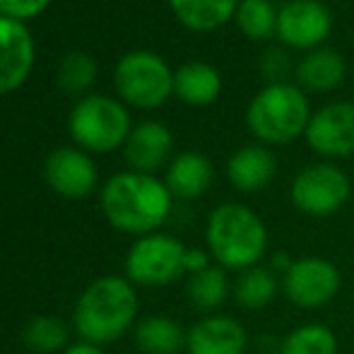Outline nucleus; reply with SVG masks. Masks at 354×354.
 Wrapping results in <instances>:
<instances>
[{"instance_id":"obj_26","label":"nucleus","mask_w":354,"mask_h":354,"mask_svg":"<svg viewBox=\"0 0 354 354\" xmlns=\"http://www.w3.org/2000/svg\"><path fill=\"white\" fill-rule=\"evenodd\" d=\"M22 337L27 350L37 354H51L68 345V328L56 316H37L27 323Z\"/></svg>"},{"instance_id":"obj_10","label":"nucleus","mask_w":354,"mask_h":354,"mask_svg":"<svg viewBox=\"0 0 354 354\" xmlns=\"http://www.w3.org/2000/svg\"><path fill=\"white\" fill-rule=\"evenodd\" d=\"M333 27L330 10L318 0H292L277 10V37L287 46L313 48L326 41Z\"/></svg>"},{"instance_id":"obj_14","label":"nucleus","mask_w":354,"mask_h":354,"mask_svg":"<svg viewBox=\"0 0 354 354\" xmlns=\"http://www.w3.org/2000/svg\"><path fill=\"white\" fill-rule=\"evenodd\" d=\"M248 333L232 316L210 313L201 318L186 335L188 354H246Z\"/></svg>"},{"instance_id":"obj_5","label":"nucleus","mask_w":354,"mask_h":354,"mask_svg":"<svg viewBox=\"0 0 354 354\" xmlns=\"http://www.w3.org/2000/svg\"><path fill=\"white\" fill-rule=\"evenodd\" d=\"M71 133L82 147L92 152H109L126 145L131 136V118L118 102L92 94L73 109Z\"/></svg>"},{"instance_id":"obj_13","label":"nucleus","mask_w":354,"mask_h":354,"mask_svg":"<svg viewBox=\"0 0 354 354\" xmlns=\"http://www.w3.org/2000/svg\"><path fill=\"white\" fill-rule=\"evenodd\" d=\"M34 66V41L17 19L0 15V94L15 92Z\"/></svg>"},{"instance_id":"obj_11","label":"nucleus","mask_w":354,"mask_h":354,"mask_svg":"<svg viewBox=\"0 0 354 354\" xmlns=\"http://www.w3.org/2000/svg\"><path fill=\"white\" fill-rule=\"evenodd\" d=\"M306 142L323 157H347L354 152V104L335 102L318 109L306 126Z\"/></svg>"},{"instance_id":"obj_16","label":"nucleus","mask_w":354,"mask_h":354,"mask_svg":"<svg viewBox=\"0 0 354 354\" xmlns=\"http://www.w3.org/2000/svg\"><path fill=\"white\" fill-rule=\"evenodd\" d=\"M174 138L167 126L157 121H145L138 128H133L126 140V162L136 171L152 174L159 167H164L171 152Z\"/></svg>"},{"instance_id":"obj_29","label":"nucleus","mask_w":354,"mask_h":354,"mask_svg":"<svg viewBox=\"0 0 354 354\" xmlns=\"http://www.w3.org/2000/svg\"><path fill=\"white\" fill-rule=\"evenodd\" d=\"M261 71L268 80H270V84H280L284 75L289 73V56L282 51V48H270V51L263 56Z\"/></svg>"},{"instance_id":"obj_28","label":"nucleus","mask_w":354,"mask_h":354,"mask_svg":"<svg viewBox=\"0 0 354 354\" xmlns=\"http://www.w3.org/2000/svg\"><path fill=\"white\" fill-rule=\"evenodd\" d=\"M51 0H0V15L10 19H29V17H37L41 10H46V5Z\"/></svg>"},{"instance_id":"obj_23","label":"nucleus","mask_w":354,"mask_h":354,"mask_svg":"<svg viewBox=\"0 0 354 354\" xmlns=\"http://www.w3.org/2000/svg\"><path fill=\"white\" fill-rule=\"evenodd\" d=\"M186 292L191 304L198 308V311H217L224 301L232 294V284H229L227 270L219 266H210L205 270L196 272V275L188 277Z\"/></svg>"},{"instance_id":"obj_24","label":"nucleus","mask_w":354,"mask_h":354,"mask_svg":"<svg viewBox=\"0 0 354 354\" xmlns=\"http://www.w3.org/2000/svg\"><path fill=\"white\" fill-rule=\"evenodd\" d=\"M277 354H337V337L326 323H304L282 337Z\"/></svg>"},{"instance_id":"obj_2","label":"nucleus","mask_w":354,"mask_h":354,"mask_svg":"<svg viewBox=\"0 0 354 354\" xmlns=\"http://www.w3.org/2000/svg\"><path fill=\"white\" fill-rule=\"evenodd\" d=\"M138 316V294L128 277L106 275L89 284L75 306V330L89 345L123 337Z\"/></svg>"},{"instance_id":"obj_4","label":"nucleus","mask_w":354,"mask_h":354,"mask_svg":"<svg viewBox=\"0 0 354 354\" xmlns=\"http://www.w3.org/2000/svg\"><path fill=\"white\" fill-rule=\"evenodd\" d=\"M311 121L308 102L304 92L294 84H268L253 97L246 109V123L261 142L287 145L301 133Z\"/></svg>"},{"instance_id":"obj_32","label":"nucleus","mask_w":354,"mask_h":354,"mask_svg":"<svg viewBox=\"0 0 354 354\" xmlns=\"http://www.w3.org/2000/svg\"><path fill=\"white\" fill-rule=\"evenodd\" d=\"M63 354H106V352H102L97 345H89V342H80V345L68 347Z\"/></svg>"},{"instance_id":"obj_17","label":"nucleus","mask_w":354,"mask_h":354,"mask_svg":"<svg viewBox=\"0 0 354 354\" xmlns=\"http://www.w3.org/2000/svg\"><path fill=\"white\" fill-rule=\"evenodd\" d=\"M214 178V167L205 154L183 152L169 164L167 169V188L174 198L181 201H193L201 198L210 188Z\"/></svg>"},{"instance_id":"obj_30","label":"nucleus","mask_w":354,"mask_h":354,"mask_svg":"<svg viewBox=\"0 0 354 354\" xmlns=\"http://www.w3.org/2000/svg\"><path fill=\"white\" fill-rule=\"evenodd\" d=\"M210 253L203 251V248H188L186 253V272L188 275H196V272L205 270V268H210Z\"/></svg>"},{"instance_id":"obj_15","label":"nucleus","mask_w":354,"mask_h":354,"mask_svg":"<svg viewBox=\"0 0 354 354\" xmlns=\"http://www.w3.org/2000/svg\"><path fill=\"white\" fill-rule=\"evenodd\" d=\"M277 174V157L263 145H246L239 152H234L227 162V176L236 191L258 193Z\"/></svg>"},{"instance_id":"obj_18","label":"nucleus","mask_w":354,"mask_h":354,"mask_svg":"<svg viewBox=\"0 0 354 354\" xmlns=\"http://www.w3.org/2000/svg\"><path fill=\"white\" fill-rule=\"evenodd\" d=\"M345 77V61L333 48H316L306 53L297 66L299 87L308 92H328L337 87Z\"/></svg>"},{"instance_id":"obj_22","label":"nucleus","mask_w":354,"mask_h":354,"mask_svg":"<svg viewBox=\"0 0 354 354\" xmlns=\"http://www.w3.org/2000/svg\"><path fill=\"white\" fill-rule=\"evenodd\" d=\"M169 5L188 29L212 32L236 12L239 0H169Z\"/></svg>"},{"instance_id":"obj_12","label":"nucleus","mask_w":354,"mask_h":354,"mask_svg":"<svg viewBox=\"0 0 354 354\" xmlns=\"http://www.w3.org/2000/svg\"><path fill=\"white\" fill-rule=\"evenodd\" d=\"M48 186L63 198L80 201L89 196L97 186V167L84 152L73 147H61L53 154H48L46 167H44Z\"/></svg>"},{"instance_id":"obj_3","label":"nucleus","mask_w":354,"mask_h":354,"mask_svg":"<svg viewBox=\"0 0 354 354\" xmlns=\"http://www.w3.org/2000/svg\"><path fill=\"white\" fill-rule=\"evenodd\" d=\"M207 253L224 270H248L261 266L268 253V227L251 207L224 203L212 210L205 227Z\"/></svg>"},{"instance_id":"obj_25","label":"nucleus","mask_w":354,"mask_h":354,"mask_svg":"<svg viewBox=\"0 0 354 354\" xmlns=\"http://www.w3.org/2000/svg\"><path fill=\"white\" fill-rule=\"evenodd\" d=\"M236 22L248 39L266 41L277 34V12L270 0H241L236 8Z\"/></svg>"},{"instance_id":"obj_6","label":"nucleus","mask_w":354,"mask_h":354,"mask_svg":"<svg viewBox=\"0 0 354 354\" xmlns=\"http://www.w3.org/2000/svg\"><path fill=\"white\" fill-rule=\"evenodd\" d=\"M188 248L169 234H147L131 246L126 258V275L142 287H164L186 272Z\"/></svg>"},{"instance_id":"obj_27","label":"nucleus","mask_w":354,"mask_h":354,"mask_svg":"<svg viewBox=\"0 0 354 354\" xmlns=\"http://www.w3.org/2000/svg\"><path fill=\"white\" fill-rule=\"evenodd\" d=\"M94 77H97V66L82 51H71L61 61V68H58V82L71 94L84 92L94 82Z\"/></svg>"},{"instance_id":"obj_21","label":"nucleus","mask_w":354,"mask_h":354,"mask_svg":"<svg viewBox=\"0 0 354 354\" xmlns=\"http://www.w3.org/2000/svg\"><path fill=\"white\" fill-rule=\"evenodd\" d=\"M186 335L169 316H147L136 328V342L145 354H178L186 350Z\"/></svg>"},{"instance_id":"obj_7","label":"nucleus","mask_w":354,"mask_h":354,"mask_svg":"<svg viewBox=\"0 0 354 354\" xmlns=\"http://www.w3.org/2000/svg\"><path fill=\"white\" fill-rule=\"evenodd\" d=\"M116 89L128 104L140 109H157L174 92V73L152 51H133L118 61Z\"/></svg>"},{"instance_id":"obj_9","label":"nucleus","mask_w":354,"mask_h":354,"mask_svg":"<svg viewBox=\"0 0 354 354\" xmlns=\"http://www.w3.org/2000/svg\"><path fill=\"white\" fill-rule=\"evenodd\" d=\"M352 183L342 169L333 164H313L297 174L292 183V203L299 212L328 217L350 201Z\"/></svg>"},{"instance_id":"obj_19","label":"nucleus","mask_w":354,"mask_h":354,"mask_svg":"<svg viewBox=\"0 0 354 354\" xmlns=\"http://www.w3.org/2000/svg\"><path fill=\"white\" fill-rule=\"evenodd\" d=\"M282 280L270 270V266H253L241 270L234 282V299L246 311H261L275 301Z\"/></svg>"},{"instance_id":"obj_8","label":"nucleus","mask_w":354,"mask_h":354,"mask_svg":"<svg viewBox=\"0 0 354 354\" xmlns=\"http://www.w3.org/2000/svg\"><path fill=\"white\" fill-rule=\"evenodd\" d=\"M342 275L337 266L321 256L294 258L282 275V294L299 308H323L337 297Z\"/></svg>"},{"instance_id":"obj_31","label":"nucleus","mask_w":354,"mask_h":354,"mask_svg":"<svg viewBox=\"0 0 354 354\" xmlns=\"http://www.w3.org/2000/svg\"><path fill=\"white\" fill-rule=\"evenodd\" d=\"M292 263H294V258H289V253H284V251H277V253H272V261H270V270L275 272L277 277L282 280V275L284 272L292 268Z\"/></svg>"},{"instance_id":"obj_20","label":"nucleus","mask_w":354,"mask_h":354,"mask_svg":"<svg viewBox=\"0 0 354 354\" xmlns=\"http://www.w3.org/2000/svg\"><path fill=\"white\" fill-rule=\"evenodd\" d=\"M222 80L217 71L207 63H186L174 73V94L181 102L193 104V106H203L217 99Z\"/></svg>"},{"instance_id":"obj_1","label":"nucleus","mask_w":354,"mask_h":354,"mask_svg":"<svg viewBox=\"0 0 354 354\" xmlns=\"http://www.w3.org/2000/svg\"><path fill=\"white\" fill-rule=\"evenodd\" d=\"M171 193L167 183L152 174H116L102 191V210L111 227L128 234H154L171 212Z\"/></svg>"}]
</instances>
